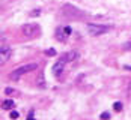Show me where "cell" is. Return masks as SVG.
Returning <instances> with one entry per match:
<instances>
[{
    "instance_id": "obj_1",
    "label": "cell",
    "mask_w": 131,
    "mask_h": 120,
    "mask_svg": "<svg viewBox=\"0 0 131 120\" xmlns=\"http://www.w3.org/2000/svg\"><path fill=\"white\" fill-rule=\"evenodd\" d=\"M77 57V53H74V51H71V53H65L62 57H60V60H57L56 63H54V66L51 68V72L54 75H59L62 71H63V68H65L66 63H69L71 60H74Z\"/></svg>"
},
{
    "instance_id": "obj_2",
    "label": "cell",
    "mask_w": 131,
    "mask_h": 120,
    "mask_svg": "<svg viewBox=\"0 0 131 120\" xmlns=\"http://www.w3.org/2000/svg\"><path fill=\"white\" fill-rule=\"evenodd\" d=\"M35 69H38V65H35V63H29V65H24V66L15 69L12 74L9 75V77H11V80L17 81V80H20V77H23L24 74H27V72H32V71H35Z\"/></svg>"
},
{
    "instance_id": "obj_3",
    "label": "cell",
    "mask_w": 131,
    "mask_h": 120,
    "mask_svg": "<svg viewBox=\"0 0 131 120\" xmlns=\"http://www.w3.org/2000/svg\"><path fill=\"white\" fill-rule=\"evenodd\" d=\"M86 27H88V32H89V35H91V36H101V35H104V33H107V32L110 30V27H108V26L93 24V23H89Z\"/></svg>"
},
{
    "instance_id": "obj_4",
    "label": "cell",
    "mask_w": 131,
    "mask_h": 120,
    "mask_svg": "<svg viewBox=\"0 0 131 120\" xmlns=\"http://www.w3.org/2000/svg\"><path fill=\"white\" fill-rule=\"evenodd\" d=\"M23 33L29 36V38H35L41 33V27L39 24H35V23H29L26 26H23Z\"/></svg>"
},
{
    "instance_id": "obj_5",
    "label": "cell",
    "mask_w": 131,
    "mask_h": 120,
    "mask_svg": "<svg viewBox=\"0 0 131 120\" xmlns=\"http://www.w3.org/2000/svg\"><path fill=\"white\" fill-rule=\"evenodd\" d=\"M11 56H12V48H9V47H6V45L0 48V62H2V63L8 62Z\"/></svg>"
},
{
    "instance_id": "obj_6",
    "label": "cell",
    "mask_w": 131,
    "mask_h": 120,
    "mask_svg": "<svg viewBox=\"0 0 131 120\" xmlns=\"http://www.w3.org/2000/svg\"><path fill=\"white\" fill-rule=\"evenodd\" d=\"M14 105H15V104H14L12 99H5V101H3V104H2V108H3V110H6V111H9V110H12V108H14Z\"/></svg>"
},
{
    "instance_id": "obj_7",
    "label": "cell",
    "mask_w": 131,
    "mask_h": 120,
    "mask_svg": "<svg viewBox=\"0 0 131 120\" xmlns=\"http://www.w3.org/2000/svg\"><path fill=\"white\" fill-rule=\"evenodd\" d=\"M100 119H101V120H108V119H110V113H108V111H104V113H101Z\"/></svg>"
},
{
    "instance_id": "obj_8",
    "label": "cell",
    "mask_w": 131,
    "mask_h": 120,
    "mask_svg": "<svg viewBox=\"0 0 131 120\" xmlns=\"http://www.w3.org/2000/svg\"><path fill=\"white\" fill-rule=\"evenodd\" d=\"M113 108H115V111H121V110H122V102H115V104H113Z\"/></svg>"
},
{
    "instance_id": "obj_9",
    "label": "cell",
    "mask_w": 131,
    "mask_h": 120,
    "mask_svg": "<svg viewBox=\"0 0 131 120\" xmlns=\"http://www.w3.org/2000/svg\"><path fill=\"white\" fill-rule=\"evenodd\" d=\"M9 117H11V119H18V117H20V114H18V113H17V111H11V114H9Z\"/></svg>"
},
{
    "instance_id": "obj_10",
    "label": "cell",
    "mask_w": 131,
    "mask_h": 120,
    "mask_svg": "<svg viewBox=\"0 0 131 120\" xmlns=\"http://www.w3.org/2000/svg\"><path fill=\"white\" fill-rule=\"evenodd\" d=\"M5 93H6V95H12V93H18V92H17V90H14V89H11V87H8V89L5 90Z\"/></svg>"
},
{
    "instance_id": "obj_11",
    "label": "cell",
    "mask_w": 131,
    "mask_h": 120,
    "mask_svg": "<svg viewBox=\"0 0 131 120\" xmlns=\"http://www.w3.org/2000/svg\"><path fill=\"white\" fill-rule=\"evenodd\" d=\"M45 54H47V56H56V51H54L53 48H50V50H47V51H45Z\"/></svg>"
},
{
    "instance_id": "obj_12",
    "label": "cell",
    "mask_w": 131,
    "mask_h": 120,
    "mask_svg": "<svg viewBox=\"0 0 131 120\" xmlns=\"http://www.w3.org/2000/svg\"><path fill=\"white\" fill-rule=\"evenodd\" d=\"M33 113H35L33 110H32V111L29 113V116H27V120H35V117H33Z\"/></svg>"
},
{
    "instance_id": "obj_13",
    "label": "cell",
    "mask_w": 131,
    "mask_h": 120,
    "mask_svg": "<svg viewBox=\"0 0 131 120\" xmlns=\"http://www.w3.org/2000/svg\"><path fill=\"white\" fill-rule=\"evenodd\" d=\"M124 48H125V50H128V51H131V42H127V44H124Z\"/></svg>"
},
{
    "instance_id": "obj_14",
    "label": "cell",
    "mask_w": 131,
    "mask_h": 120,
    "mask_svg": "<svg viewBox=\"0 0 131 120\" xmlns=\"http://www.w3.org/2000/svg\"><path fill=\"white\" fill-rule=\"evenodd\" d=\"M39 9H35V11H32V14H30V15H32V17H36V15H39Z\"/></svg>"
},
{
    "instance_id": "obj_15",
    "label": "cell",
    "mask_w": 131,
    "mask_h": 120,
    "mask_svg": "<svg viewBox=\"0 0 131 120\" xmlns=\"http://www.w3.org/2000/svg\"><path fill=\"white\" fill-rule=\"evenodd\" d=\"M65 33H66V35H69V33H71V29H69V27H65Z\"/></svg>"
},
{
    "instance_id": "obj_16",
    "label": "cell",
    "mask_w": 131,
    "mask_h": 120,
    "mask_svg": "<svg viewBox=\"0 0 131 120\" xmlns=\"http://www.w3.org/2000/svg\"><path fill=\"white\" fill-rule=\"evenodd\" d=\"M125 69H127V71H131V66H125Z\"/></svg>"
}]
</instances>
